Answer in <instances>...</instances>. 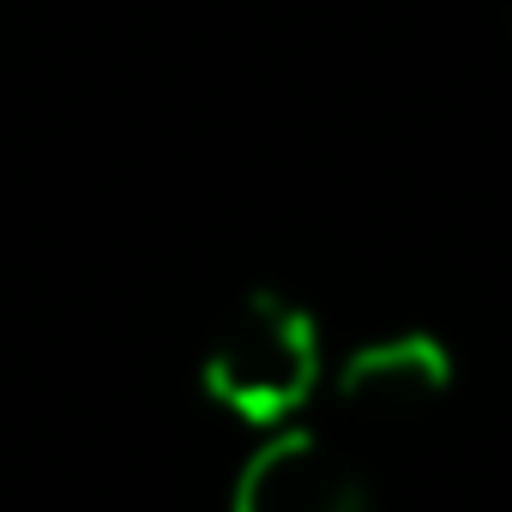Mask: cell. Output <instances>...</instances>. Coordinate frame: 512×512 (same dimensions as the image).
Listing matches in <instances>:
<instances>
[{
	"instance_id": "obj_1",
	"label": "cell",
	"mask_w": 512,
	"mask_h": 512,
	"mask_svg": "<svg viewBox=\"0 0 512 512\" xmlns=\"http://www.w3.org/2000/svg\"><path fill=\"white\" fill-rule=\"evenodd\" d=\"M205 398L247 428H290V416L326 380V344L296 296L253 290L211 332L199 362Z\"/></svg>"
},
{
	"instance_id": "obj_2",
	"label": "cell",
	"mask_w": 512,
	"mask_h": 512,
	"mask_svg": "<svg viewBox=\"0 0 512 512\" xmlns=\"http://www.w3.org/2000/svg\"><path fill=\"white\" fill-rule=\"evenodd\" d=\"M229 512H368V494L320 434L272 428L241 464Z\"/></svg>"
},
{
	"instance_id": "obj_3",
	"label": "cell",
	"mask_w": 512,
	"mask_h": 512,
	"mask_svg": "<svg viewBox=\"0 0 512 512\" xmlns=\"http://www.w3.org/2000/svg\"><path fill=\"white\" fill-rule=\"evenodd\" d=\"M452 380H458V368L440 338L386 332V338L356 344L338 362V404L356 416H374V422H404V416H422L428 404H440L452 392Z\"/></svg>"
}]
</instances>
